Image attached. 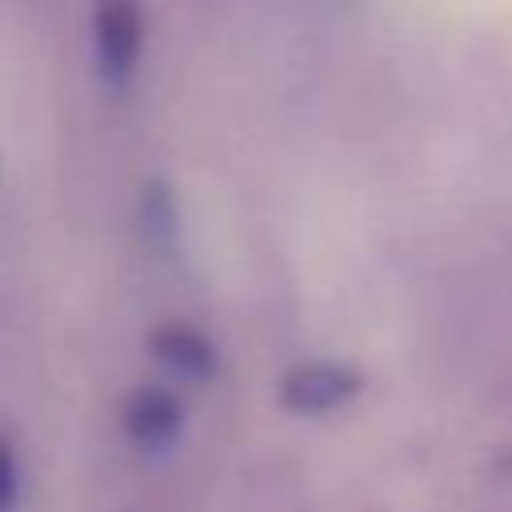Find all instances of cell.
Masks as SVG:
<instances>
[{"label":"cell","instance_id":"8992f818","mask_svg":"<svg viewBox=\"0 0 512 512\" xmlns=\"http://www.w3.org/2000/svg\"><path fill=\"white\" fill-rule=\"evenodd\" d=\"M16 500V456L12 444L0 436V512H8Z\"/></svg>","mask_w":512,"mask_h":512},{"label":"cell","instance_id":"3957f363","mask_svg":"<svg viewBox=\"0 0 512 512\" xmlns=\"http://www.w3.org/2000/svg\"><path fill=\"white\" fill-rule=\"evenodd\" d=\"M120 424H124L128 440L140 444L144 452H164L168 444H176V436L184 428V408H180V400L172 392L144 384V388L124 396Z\"/></svg>","mask_w":512,"mask_h":512},{"label":"cell","instance_id":"277c9868","mask_svg":"<svg viewBox=\"0 0 512 512\" xmlns=\"http://www.w3.org/2000/svg\"><path fill=\"white\" fill-rule=\"evenodd\" d=\"M148 352L152 360H160L164 368L188 376V380H208L216 372V348L212 340L184 320H164L148 332Z\"/></svg>","mask_w":512,"mask_h":512},{"label":"cell","instance_id":"5b68a950","mask_svg":"<svg viewBox=\"0 0 512 512\" xmlns=\"http://www.w3.org/2000/svg\"><path fill=\"white\" fill-rule=\"evenodd\" d=\"M140 220H144V236L152 240L156 252L176 256L180 252V208L172 196V184L152 180L140 196Z\"/></svg>","mask_w":512,"mask_h":512},{"label":"cell","instance_id":"6da1fadb","mask_svg":"<svg viewBox=\"0 0 512 512\" xmlns=\"http://www.w3.org/2000/svg\"><path fill=\"white\" fill-rule=\"evenodd\" d=\"M92 48L96 72L108 88H128L144 48L140 0H96L92 4Z\"/></svg>","mask_w":512,"mask_h":512},{"label":"cell","instance_id":"7a4b0ae2","mask_svg":"<svg viewBox=\"0 0 512 512\" xmlns=\"http://www.w3.org/2000/svg\"><path fill=\"white\" fill-rule=\"evenodd\" d=\"M364 388V376L356 364L344 360H308L284 372L280 380V404L296 416H324L332 408H344Z\"/></svg>","mask_w":512,"mask_h":512}]
</instances>
